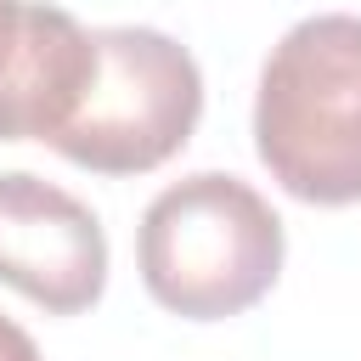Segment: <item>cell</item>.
<instances>
[{
  "label": "cell",
  "mask_w": 361,
  "mask_h": 361,
  "mask_svg": "<svg viewBox=\"0 0 361 361\" xmlns=\"http://www.w3.org/2000/svg\"><path fill=\"white\" fill-rule=\"evenodd\" d=\"M254 152L299 203H361V17L322 11L271 45L254 96Z\"/></svg>",
  "instance_id": "cell-1"
},
{
  "label": "cell",
  "mask_w": 361,
  "mask_h": 361,
  "mask_svg": "<svg viewBox=\"0 0 361 361\" xmlns=\"http://www.w3.org/2000/svg\"><path fill=\"white\" fill-rule=\"evenodd\" d=\"M282 220L237 175L197 169L164 186L135 231L147 293L186 322H226L259 305L282 276Z\"/></svg>",
  "instance_id": "cell-2"
},
{
  "label": "cell",
  "mask_w": 361,
  "mask_h": 361,
  "mask_svg": "<svg viewBox=\"0 0 361 361\" xmlns=\"http://www.w3.org/2000/svg\"><path fill=\"white\" fill-rule=\"evenodd\" d=\"M203 118V73L158 28H96V62L56 152L90 175H147L169 164Z\"/></svg>",
  "instance_id": "cell-3"
},
{
  "label": "cell",
  "mask_w": 361,
  "mask_h": 361,
  "mask_svg": "<svg viewBox=\"0 0 361 361\" xmlns=\"http://www.w3.org/2000/svg\"><path fill=\"white\" fill-rule=\"evenodd\" d=\"M0 282L45 316H79L107 288V231L62 186L11 169L0 175Z\"/></svg>",
  "instance_id": "cell-4"
},
{
  "label": "cell",
  "mask_w": 361,
  "mask_h": 361,
  "mask_svg": "<svg viewBox=\"0 0 361 361\" xmlns=\"http://www.w3.org/2000/svg\"><path fill=\"white\" fill-rule=\"evenodd\" d=\"M96 62V34H85L62 6L0 0V141H56Z\"/></svg>",
  "instance_id": "cell-5"
},
{
  "label": "cell",
  "mask_w": 361,
  "mask_h": 361,
  "mask_svg": "<svg viewBox=\"0 0 361 361\" xmlns=\"http://www.w3.org/2000/svg\"><path fill=\"white\" fill-rule=\"evenodd\" d=\"M0 361H39V344H34L11 316H0Z\"/></svg>",
  "instance_id": "cell-6"
}]
</instances>
